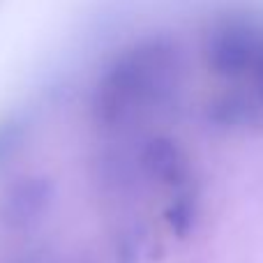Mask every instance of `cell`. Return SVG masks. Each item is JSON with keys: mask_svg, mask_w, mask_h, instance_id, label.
Wrapping results in <instances>:
<instances>
[{"mask_svg": "<svg viewBox=\"0 0 263 263\" xmlns=\"http://www.w3.org/2000/svg\"><path fill=\"white\" fill-rule=\"evenodd\" d=\"M49 192L51 190L44 180H26L21 185H14L3 205L5 219L14 227L35 219V215L44 213L46 203H49Z\"/></svg>", "mask_w": 263, "mask_h": 263, "instance_id": "3", "label": "cell"}, {"mask_svg": "<svg viewBox=\"0 0 263 263\" xmlns=\"http://www.w3.org/2000/svg\"><path fill=\"white\" fill-rule=\"evenodd\" d=\"M180 74V55L166 42H148L114 69L102 92L104 118L116 120L164 100Z\"/></svg>", "mask_w": 263, "mask_h": 263, "instance_id": "1", "label": "cell"}, {"mask_svg": "<svg viewBox=\"0 0 263 263\" xmlns=\"http://www.w3.org/2000/svg\"><path fill=\"white\" fill-rule=\"evenodd\" d=\"M263 58V21L245 12L213 23L203 40L205 67L222 79L252 77Z\"/></svg>", "mask_w": 263, "mask_h": 263, "instance_id": "2", "label": "cell"}]
</instances>
